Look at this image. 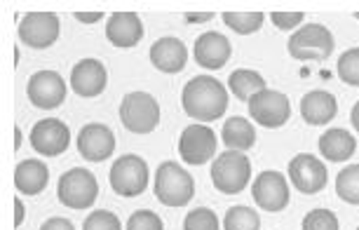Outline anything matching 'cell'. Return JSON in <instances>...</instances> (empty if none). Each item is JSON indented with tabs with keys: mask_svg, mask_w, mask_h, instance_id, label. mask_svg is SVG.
I'll list each match as a JSON object with an SVG mask.
<instances>
[{
	"mask_svg": "<svg viewBox=\"0 0 359 230\" xmlns=\"http://www.w3.org/2000/svg\"><path fill=\"white\" fill-rule=\"evenodd\" d=\"M181 106L191 120L202 125L214 123L228 111V90L212 76H195L181 92Z\"/></svg>",
	"mask_w": 359,
	"mask_h": 230,
	"instance_id": "6da1fadb",
	"label": "cell"
},
{
	"mask_svg": "<svg viewBox=\"0 0 359 230\" xmlns=\"http://www.w3.org/2000/svg\"><path fill=\"white\" fill-rule=\"evenodd\" d=\"M155 198L165 207H186L195 195V181L179 162H162L155 172Z\"/></svg>",
	"mask_w": 359,
	"mask_h": 230,
	"instance_id": "7a4b0ae2",
	"label": "cell"
},
{
	"mask_svg": "<svg viewBox=\"0 0 359 230\" xmlns=\"http://www.w3.org/2000/svg\"><path fill=\"white\" fill-rule=\"evenodd\" d=\"M252 179V162L245 153L226 151L212 162V184L226 195L242 193Z\"/></svg>",
	"mask_w": 359,
	"mask_h": 230,
	"instance_id": "3957f363",
	"label": "cell"
},
{
	"mask_svg": "<svg viewBox=\"0 0 359 230\" xmlns=\"http://www.w3.org/2000/svg\"><path fill=\"white\" fill-rule=\"evenodd\" d=\"M287 47L298 62H324L334 52V36L322 24H306L289 38Z\"/></svg>",
	"mask_w": 359,
	"mask_h": 230,
	"instance_id": "277c9868",
	"label": "cell"
},
{
	"mask_svg": "<svg viewBox=\"0 0 359 230\" xmlns=\"http://www.w3.org/2000/svg\"><path fill=\"white\" fill-rule=\"evenodd\" d=\"M120 120L134 134H151L160 123V104L148 92H130L120 104Z\"/></svg>",
	"mask_w": 359,
	"mask_h": 230,
	"instance_id": "5b68a950",
	"label": "cell"
},
{
	"mask_svg": "<svg viewBox=\"0 0 359 230\" xmlns=\"http://www.w3.org/2000/svg\"><path fill=\"white\" fill-rule=\"evenodd\" d=\"M57 195L59 202L69 209H90L99 198L97 177H94L90 169L73 167L59 179Z\"/></svg>",
	"mask_w": 359,
	"mask_h": 230,
	"instance_id": "8992f818",
	"label": "cell"
},
{
	"mask_svg": "<svg viewBox=\"0 0 359 230\" xmlns=\"http://www.w3.org/2000/svg\"><path fill=\"white\" fill-rule=\"evenodd\" d=\"M148 162L139 155H123L111 167V188L115 195L123 198H137L148 188Z\"/></svg>",
	"mask_w": 359,
	"mask_h": 230,
	"instance_id": "52a82bcc",
	"label": "cell"
},
{
	"mask_svg": "<svg viewBox=\"0 0 359 230\" xmlns=\"http://www.w3.org/2000/svg\"><path fill=\"white\" fill-rule=\"evenodd\" d=\"M216 144H219V139H216L212 127L202 125V123H193L181 132L179 155L184 158V162H188V165H193V167L207 165V162L214 158Z\"/></svg>",
	"mask_w": 359,
	"mask_h": 230,
	"instance_id": "ba28073f",
	"label": "cell"
},
{
	"mask_svg": "<svg viewBox=\"0 0 359 230\" xmlns=\"http://www.w3.org/2000/svg\"><path fill=\"white\" fill-rule=\"evenodd\" d=\"M62 33V22L54 12H29L19 24V40L36 50L54 45Z\"/></svg>",
	"mask_w": 359,
	"mask_h": 230,
	"instance_id": "9c48e42d",
	"label": "cell"
},
{
	"mask_svg": "<svg viewBox=\"0 0 359 230\" xmlns=\"http://www.w3.org/2000/svg\"><path fill=\"white\" fill-rule=\"evenodd\" d=\"M249 115H252V120H256L261 127L277 130V127L287 125V120L291 118V104L282 92L263 90L249 101Z\"/></svg>",
	"mask_w": 359,
	"mask_h": 230,
	"instance_id": "30bf717a",
	"label": "cell"
},
{
	"mask_svg": "<svg viewBox=\"0 0 359 230\" xmlns=\"http://www.w3.org/2000/svg\"><path fill=\"white\" fill-rule=\"evenodd\" d=\"M252 198L263 212H282L289 205V184L284 174L275 172V169L261 172L252 186Z\"/></svg>",
	"mask_w": 359,
	"mask_h": 230,
	"instance_id": "8fae6325",
	"label": "cell"
},
{
	"mask_svg": "<svg viewBox=\"0 0 359 230\" xmlns=\"http://www.w3.org/2000/svg\"><path fill=\"white\" fill-rule=\"evenodd\" d=\"M31 146H33V151L45 155V158L62 155L66 148L71 146L69 125L57 118L40 120V123L33 125V130H31Z\"/></svg>",
	"mask_w": 359,
	"mask_h": 230,
	"instance_id": "7c38bea8",
	"label": "cell"
},
{
	"mask_svg": "<svg viewBox=\"0 0 359 230\" xmlns=\"http://www.w3.org/2000/svg\"><path fill=\"white\" fill-rule=\"evenodd\" d=\"M289 179L296 191L303 195H315L327 186V167L315 155L301 153L289 162Z\"/></svg>",
	"mask_w": 359,
	"mask_h": 230,
	"instance_id": "4fadbf2b",
	"label": "cell"
},
{
	"mask_svg": "<svg viewBox=\"0 0 359 230\" xmlns=\"http://www.w3.org/2000/svg\"><path fill=\"white\" fill-rule=\"evenodd\" d=\"M26 94L33 106L52 111L66 101V83L57 71H38L29 78Z\"/></svg>",
	"mask_w": 359,
	"mask_h": 230,
	"instance_id": "5bb4252c",
	"label": "cell"
},
{
	"mask_svg": "<svg viewBox=\"0 0 359 230\" xmlns=\"http://www.w3.org/2000/svg\"><path fill=\"white\" fill-rule=\"evenodd\" d=\"M78 151L85 160L104 162L115 153V134L111 127L101 123H90L78 132Z\"/></svg>",
	"mask_w": 359,
	"mask_h": 230,
	"instance_id": "9a60e30c",
	"label": "cell"
},
{
	"mask_svg": "<svg viewBox=\"0 0 359 230\" xmlns=\"http://www.w3.org/2000/svg\"><path fill=\"white\" fill-rule=\"evenodd\" d=\"M230 54H233V45L230 40L219 31H207L195 40L193 47V57L202 69L209 71H219L228 64Z\"/></svg>",
	"mask_w": 359,
	"mask_h": 230,
	"instance_id": "2e32d148",
	"label": "cell"
},
{
	"mask_svg": "<svg viewBox=\"0 0 359 230\" xmlns=\"http://www.w3.org/2000/svg\"><path fill=\"white\" fill-rule=\"evenodd\" d=\"M108 73L99 59H80L71 71V87L78 97L92 99L106 90Z\"/></svg>",
	"mask_w": 359,
	"mask_h": 230,
	"instance_id": "e0dca14e",
	"label": "cell"
},
{
	"mask_svg": "<svg viewBox=\"0 0 359 230\" xmlns=\"http://www.w3.org/2000/svg\"><path fill=\"white\" fill-rule=\"evenodd\" d=\"M188 62V47L184 40L165 36L151 47V64L162 73H181Z\"/></svg>",
	"mask_w": 359,
	"mask_h": 230,
	"instance_id": "ac0fdd59",
	"label": "cell"
},
{
	"mask_svg": "<svg viewBox=\"0 0 359 230\" xmlns=\"http://www.w3.org/2000/svg\"><path fill=\"white\" fill-rule=\"evenodd\" d=\"M106 38L115 47H134L144 38V24L137 12H115L106 24Z\"/></svg>",
	"mask_w": 359,
	"mask_h": 230,
	"instance_id": "d6986e66",
	"label": "cell"
},
{
	"mask_svg": "<svg viewBox=\"0 0 359 230\" xmlns=\"http://www.w3.org/2000/svg\"><path fill=\"white\" fill-rule=\"evenodd\" d=\"M338 113V101L327 90H313L301 99V115L308 125H329Z\"/></svg>",
	"mask_w": 359,
	"mask_h": 230,
	"instance_id": "ffe728a7",
	"label": "cell"
},
{
	"mask_svg": "<svg viewBox=\"0 0 359 230\" xmlns=\"http://www.w3.org/2000/svg\"><path fill=\"white\" fill-rule=\"evenodd\" d=\"M50 169L43 160H22L15 169V186L22 195H38L47 188Z\"/></svg>",
	"mask_w": 359,
	"mask_h": 230,
	"instance_id": "44dd1931",
	"label": "cell"
},
{
	"mask_svg": "<svg viewBox=\"0 0 359 230\" xmlns=\"http://www.w3.org/2000/svg\"><path fill=\"white\" fill-rule=\"evenodd\" d=\"M357 151V139L352 137L348 130H341V127H334V130H327L320 139V153L322 158H327L331 162H345L350 160Z\"/></svg>",
	"mask_w": 359,
	"mask_h": 230,
	"instance_id": "7402d4cb",
	"label": "cell"
},
{
	"mask_svg": "<svg viewBox=\"0 0 359 230\" xmlns=\"http://www.w3.org/2000/svg\"><path fill=\"white\" fill-rule=\"evenodd\" d=\"M221 137H223V144H226L228 151L245 153L256 144L254 125L249 123L247 118H242V115H235V118L226 120V125H223V130H221Z\"/></svg>",
	"mask_w": 359,
	"mask_h": 230,
	"instance_id": "603a6c76",
	"label": "cell"
},
{
	"mask_svg": "<svg viewBox=\"0 0 359 230\" xmlns=\"http://www.w3.org/2000/svg\"><path fill=\"white\" fill-rule=\"evenodd\" d=\"M228 87H230V92H233L237 99L247 101V104L259 92L268 90V87H266V78H263L259 71H252V69H237V71L230 73Z\"/></svg>",
	"mask_w": 359,
	"mask_h": 230,
	"instance_id": "cb8c5ba5",
	"label": "cell"
},
{
	"mask_svg": "<svg viewBox=\"0 0 359 230\" xmlns=\"http://www.w3.org/2000/svg\"><path fill=\"white\" fill-rule=\"evenodd\" d=\"M336 193L348 205H359V165H348L338 172Z\"/></svg>",
	"mask_w": 359,
	"mask_h": 230,
	"instance_id": "d4e9b609",
	"label": "cell"
},
{
	"mask_svg": "<svg viewBox=\"0 0 359 230\" xmlns=\"http://www.w3.org/2000/svg\"><path fill=\"white\" fill-rule=\"evenodd\" d=\"M226 230H261V219L252 207L235 205L228 209L226 219H223Z\"/></svg>",
	"mask_w": 359,
	"mask_h": 230,
	"instance_id": "484cf974",
	"label": "cell"
},
{
	"mask_svg": "<svg viewBox=\"0 0 359 230\" xmlns=\"http://www.w3.org/2000/svg\"><path fill=\"white\" fill-rule=\"evenodd\" d=\"M223 22L240 36H249V33H256L261 29L263 22H266V15L263 12H226Z\"/></svg>",
	"mask_w": 359,
	"mask_h": 230,
	"instance_id": "4316f807",
	"label": "cell"
},
{
	"mask_svg": "<svg viewBox=\"0 0 359 230\" xmlns=\"http://www.w3.org/2000/svg\"><path fill=\"white\" fill-rule=\"evenodd\" d=\"M336 71L345 85L359 87V47H352V50H345L341 54Z\"/></svg>",
	"mask_w": 359,
	"mask_h": 230,
	"instance_id": "83f0119b",
	"label": "cell"
},
{
	"mask_svg": "<svg viewBox=\"0 0 359 230\" xmlns=\"http://www.w3.org/2000/svg\"><path fill=\"white\" fill-rule=\"evenodd\" d=\"M303 230H341V223L331 209H313L303 219Z\"/></svg>",
	"mask_w": 359,
	"mask_h": 230,
	"instance_id": "f1b7e54d",
	"label": "cell"
},
{
	"mask_svg": "<svg viewBox=\"0 0 359 230\" xmlns=\"http://www.w3.org/2000/svg\"><path fill=\"white\" fill-rule=\"evenodd\" d=\"M184 230H219V216L212 209L198 207L191 214H186Z\"/></svg>",
	"mask_w": 359,
	"mask_h": 230,
	"instance_id": "f546056e",
	"label": "cell"
},
{
	"mask_svg": "<svg viewBox=\"0 0 359 230\" xmlns=\"http://www.w3.org/2000/svg\"><path fill=\"white\" fill-rule=\"evenodd\" d=\"M83 230H123L120 228V219L108 209H99V212L90 214L83 223Z\"/></svg>",
	"mask_w": 359,
	"mask_h": 230,
	"instance_id": "4dcf8cb0",
	"label": "cell"
},
{
	"mask_svg": "<svg viewBox=\"0 0 359 230\" xmlns=\"http://www.w3.org/2000/svg\"><path fill=\"white\" fill-rule=\"evenodd\" d=\"M127 230H165L162 219L151 209H139L127 221Z\"/></svg>",
	"mask_w": 359,
	"mask_h": 230,
	"instance_id": "1f68e13d",
	"label": "cell"
},
{
	"mask_svg": "<svg viewBox=\"0 0 359 230\" xmlns=\"http://www.w3.org/2000/svg\"><path fill=\"white\" fill-rule=\"evenodd\" d=\"M270 19L280 31H291L303 24V12H273Z\"/></svg>",
	"mask_w": 359,
	"mask_h": 230,
	"instance_id": "d6a6232c",
	"label": "cell"
},
{
	"mask_svg": "<svg viewBox=\"0 0 359 230\" xmlns=\"http://www.w3.org/2000/svg\"><path fill=\"white\" fill-rule=\"evenodd\" d=\"M40 230H76L73 228V223L69 219H64V216H52V219H47Z\"/></svg>",
	"mask_w": 359,
	"mask_h": 230,
	"instance_id": "836d02e7",
	"label": "cell"
},
{
	"mask_svg": "<svg viewBox=\"0 0 359 230\" xmlns=\"http://www.w3.org/2000/svg\"><path fill=\"white\" fill-rule=\"evenodd\" d=\"M212 12H188L186 15V22L191 24H205V22H212Z\"/></svg>",
	"mask_w": 359,
	"mask_h": 230,
	"instance_id": "e575fe53",
	"label": "cell"
},
{
	"mask_svg": "<svg viewBox=\"0 0 359 230\" xmlns=\"http://www.w3.org/2000/svg\"><path fill=\"white\" fill-rule=\"evenodd\" d=\"M101 17H104L101 12H76V19L83 24H97Z\"/></svg>",
	"mask_w": 359,
	"mask_h": 230,
	"instance_id": "d590c367",
	"label": "cell"
},
{
	"mask_svg": "<svg viewBox=\"0 0 359 230\" xmlns=\"http://www.w3.org/2000/svg\"><path fill=\"white\" fill-rule=\"evenodd\" d=\"M15 228H19L22 226V221H24V216H26V207L22 205V200L19 198H15Z\"/></svg>",
	"mask_w": 359,
	"mask_h": 230,
	"instance_id": "8d00e7d4",
	"label": "cell"
},
{
	"mask_svg": "<svg viewBox=\"0 0 359 230\" xmlns=\"http://www.w3.org/2000/svg\"><path fill=\"white\" fill-rule=\"evenodd\" d=\"M350 120H352V127L359 132V101L355 106H352V113H350Z\"/></svg>",
	"mask_w": 359,
	"mask_h": 230,
	"instance_id": "74e56055",
	"label": "cell"
},
{
	"mask_svg": "<svg viewBox=\"0 0 359 230\" xmlns=\"http://www.w3.org/2000/svg\"><path fill=\"white\" fill-rule=\"evenodd\" d=\"M15 134H17V141H15V148H19V146H22V130H19V127H15Z\"/></svg>",
	"mask_w": 359,
	"mask_h": 230,
	"instance_id": "f35d334b",
	"label": "cell"
},
{
	"mask_svg": "<svg viewBox=\"0 0 359 230\" xmlns=\"http://www.w3.org/2000/svg\"><path fill=\"white\" fill-rule=\"evenodd\" d=\"M355 19H359V12H357V15H355Z\"/></svg>",
	"mask_w": 359,
	"mask_h": 230,
	"instance_id": "ab89813d",
	"label": "cell"
},
{
	"mask_svg": "<svg viewBox=\"0 0 359 230\" xmlns=\"http://www.w3.org/2000/svg\"><path fill=\"white\" fill-rule=\"evenodd\" d=\"M357 230H359V228H357Z\"/></svg>",
	"mask_w": 359,
	"mask_h": 230,
	"instance_id": "60d3db41",
	"label": "cell"
}]
</instances>
